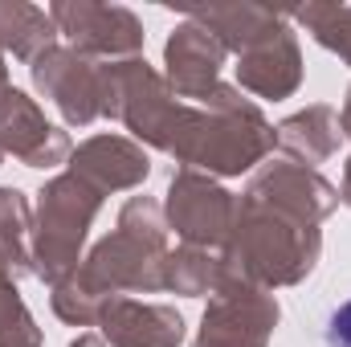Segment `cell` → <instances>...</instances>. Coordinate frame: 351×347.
Listing matches in <instances>:
<instances>
[{
	"label": "cell",
	"mask_w": 351,
	"mask_h": 347,
	"mask_svg": "<svg viewBox=\"0 0 351 347\" xmlns=\"http://www.w3.org/2000/svg\"><path fill=\"white\" fill-rule=\"evenodd\" d=\"M327 347H351V302H343L331 319H327Z\"/></svg>",
	"instance_id": "obj_1"
}]
</instances>
